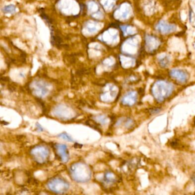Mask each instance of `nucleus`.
I'll return each instance as SVG.
<instances>
[{"label": "nucleus", "instance_id": "ddd939ff", "mask_svg": "<svg viewBox=\"0 0 195 195\" xmlns=\"http://www.w3.org/2000/svg\"><path fill=\"white\" fill-rule=\"evenodd\" d=\"M15 10H16V7L13 5L5 6L2 9V11L4 13H12L15 12Z\"/></svg>", "mask_w": 195, "mask_h": 195}, {"label": "nucleus", "instance_id": "6e6552de", "mask_svg": "<svg viewBox=\"0 0 195 195\" xmlns=\"http://www.w3.org/2000/svg\"><path fill=\"white\" fill-rule=\"evenodd\" d=\"M56 155L63 163H67L69 160V154L67 146L64 144H56L54 145Z\"/></svg>", "mask_w": 195, "mask_h": 195}, {"label": "nucleus", "instance_id": "f8f14e48", "mask_svg": "<svg viewBox=\"0 0 195 195\" xmlns=\"http://www.w3.org/2000/svg\"><path fill=\"white\" fill-rule=\"evenodd\" d=\"M116 180V177L115 175L112 172H107L105 174L104 181L106 184H111L114 183Z\"/></svg>", "mask_w": 195, "mask_h": 195}, {"label": "nucleus", "instance_id": "39448f33", "mask_svg": "<svg viewBox=\"0 0 195 195\" xmlns=\"http://www.w3.org/2000/svg\"><path fill=\"white\" fill-rule=\"evenodd\" d=\"M48 87V84L43 81H34L30 85L33 94L40 98H43L48 94L49 92Z\"/></svg>", "mask_w": 195, "mask_h": 195}, {"label": "nucleus", "instance_id": "9b49d317", "mask_svg": "<svg viewBox=\"0 0 195 195\" xmlns=\"http://www.w3.org/2000/svg\"><path fill=\"white\" fill-rule=\"evenodd\" d=\"M156 29L161 33L166 34L175 32L176 30V27L174 25L167 24L166 22L161 21L157 24L156 26Z\"/></svg>", "mask_w": 195, "mask_h": 195}, {"label": "nucleus", "instance_id": "0eeeda50", "mask_svg": "<svg viewBox=\"0 0 195 195\" xmlns=\"http://www.w3.org/2000/svg\"><path fill=\"white\" fill-rule=\"evenodd\" d=\"M73 113V112L71 111L70 108L65 105H59L54 109V115L60 117L59 118L62 119H70L72 118V117L74 116Z\"/></svg>", "mask_w": 195, "mask_h": 195}, {"label": "nucleus", "instance_id": "a211bd4d", "mask_svg": "<svg viewBox=\"0 0 195 195\" xmlns=\"http://www.w3.org/2000/svg\"><path fill=\"white\" fill-rule=\"evenodd\" d=\"M37 129L39 132H43V128L40 125L39 123H36Z\"/></svg>", "mask_w": 195, "mask_h": 195}, {"label": "nucleus", "instance_id": "423d86ee", "mask_svg": "<svg viewBox=\"0 0 195 195\" xmlns=\"http://www.w3.org/2000/svg\"><path fill=\"white\" fill-rule=\"evenodd\" d=\"M118 93V88L113 85H108L105 88L103 93L100 95L101 100L106 102L113 101Z\"/></svg>", "mask_w": 195, "mask_h": 195}, {"label": "nucleus", "instance_id": "1a4fd4ad", "mask_svg": "<svg viewBox=\"0 0 195 195\" xmlns=\"http://www.w3.org/2000/svg\"><path fill=\"white\" fill-rule=\"evenodd\" d=\"M137 98L138 94L136 91H129L123 96L121 100V103L124 105L132 107L136 103Z\"/></svg>", "mask_w": 195, "mask_h": 195}, {"label": "nucleus", "instance_id": "9d476101", "mask_svg": "<svg viewBox=\"0 0 195 195\" xmlns=\"http://www.w3.org/2000/svg\"><path fill=\"white\" fill-rule=\"evenodd\" d=\"M170 76L180 83H185L188 80L189 75L183 70L172 69L170 72Z\"/></svg>", "mask_w": 195, "mask_h": 195}, {"label": "nucleus", "instance_id": "6ab92c4d", "mask_svg": "<svg viewBox=\"0 0 195 195\" xmlns=\"http://www.w3.org/2000/svg\"><path fill=\"white\" fill-rule=\"evenodd\" d=\"M75 145H77V147H75V148H81L82 147H83V145L82 144H78V143H75Z\"/></svg>", "mask_w": 195, "mask_h": 195}, {"label": "nucleus", "instance_id": "f03ea898", "mask_svg": "<svg viewBox=\"0 0 195 195\" xmlns=\"http://www.w3.org/2000/svg\"><path fill=\"white\" fill-rule=\"evenodd\" d=\"M174 90L172 84L165 80L156 81L151 88L152 94L156 100L162 102L170 97Z\"/></svg>", "mask_w": 195, "mask_h": 195}, {"label": "nucleus", "instance_id": "2eb2a0df", "mask_svg": "<svg viewBox=\"0 0 195 195\" xmlns=\"http://www.w3.org/2000/svg\"><path fill=\"white\" fill-rule=\"evenodd\" d=\"M95 119L101 124H105L107 123V121H108V119L105 115H99L96 117Z\"/></svg>", "mask_w": 195, "mask_h": 195}, {"label": "nucleus", "instance_id": "7ed1b4c3", "mask_svg": "<svg viewBox=\"0 0 195 195\" xmlns=\"http://www.w3.org/2000/svg\"><path fill=\"white\" fill-rule=\"evenodd\" d=\"M47 185L50 191L58 194L65 193L70 188V184L68 182L61 177H59L51 179L48 182Z\"/></svg>", "mask_w": 195, "mask_h": 195}, {"label": "nucleus", "instance_id": "f3484780", "mask_svg": "<svg viewBox=\"0 0 195 195\" xmlns=\"http://www.w3.org/2000/svg\"><path fill=\"white\" fill-rule=\"evenodd\" d=\"M124 125L127 128H130L134 125V121L131 119H127L125 121Z\"/></svg>", "mask_w": 195, "mask_h": 195}, {"label": "nucleus", "instance_id": "4468645a", "mask_svg": "<svg viewBox=\"0 0 195 195\" xmlns=\"http://www.w3.org/2000/svg\"><path fill=\"white\" fill-rule=\"evenodd\" d=\"M58 137L61 138L62 139L65 140L66 141H69V142H73L72 138L70 137L68 134H66V132H63L61 134H59L58 135Z\"/></svg>", "mask_w": 195, "mask_h": 195}, {"label": "nucleus", "instance_id": "f257e3e1", "mask_svg": "<svg viewBox=\"0 0 195 195\" xmlns=\"http://www.w3.org/2000/svg\"><path fill=\"white\" fill-rule=\"evenodd\" d=\"M69 174L72 180L77 183H86L92 177V170L89 166L84 163L73 164L69 168Z\"/></svg>", "mask_w": 195, "mask_h": 195}, {"label": "nucleus", "instance_id": "dca6fc26", "mask_svg": "<svg viewBox=\"0 0 195 195\" xmlns=\"http://www.w3.org/2000/svg\"><path fill=\"white\" fill-rule=\"evenodd\" d=\"M159 63H160V65H161L162 67L164 68L168 65L170 63V60L168 57H165L159 60Z\"/></svg>", "mask_w": 195, "mask_h": 195}, {"label": "nucleus", "instance_id": "20e7f679", "mask_svg": "<svg viewBox=\"0 0 195 195\" xmlns=\"http://www.w3.org/2000/svg\"><path fill=\"white\" fill-rule=\"evenodd\" d=\"M50 152L48 147L43 145H39L34 147L30 151V155L37 163L43 164L47 161Z\"/></svg>", "mask_w": 195, "mask_h": 195}]
</instances>
